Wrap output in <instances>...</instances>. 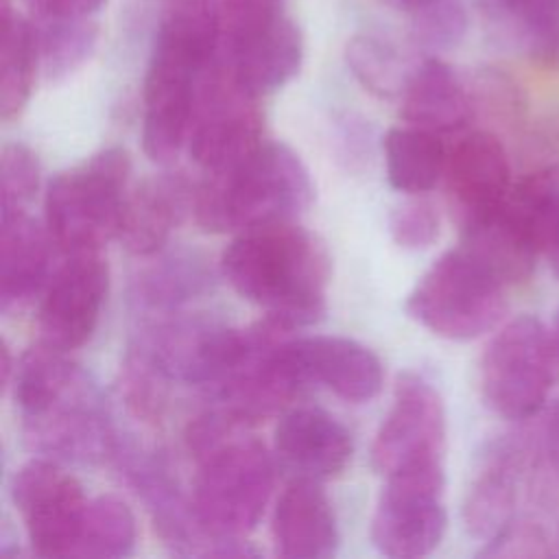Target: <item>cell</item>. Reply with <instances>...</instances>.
I'll return each instance as SVG.
<instances>
[{
	"label": "cell",
	"mask_w": 559,
	"mask_h": 559,
	"mask_svg": "<svg viewBox=\"0 0 559 559\" xmlns=\"http://www.w3.org/2000/svg\"><path fill=\"white\" fill-rule=\"evenodd\" d=\"M44 341L15 362L13 395L31 450L59 463L107 461L116 428L79 362Z\"/></svg>",
	"instance_id": "1"
},
{
	"label": "cell",
	"mask_w": 559,
	"mask_h": 559,
	"mask_svg": "<svg viewBox=\"0 0 559 559\" xmlns=\"http://www.w3.org/2000/svg\"><path fill=\"white\" fill-rule=\"evenodd\" d=\"M221 273L242 299L290 328L317 323L328 310V251L293 221L240 231L221 255Z\"/></svg>",
	"instance_id": "2"
},
{
	"label": "cell",
	"mask_w": 559,
	"mask_h": 559,
	"mask_svg": "<svg viewBox=\"0 0 559 559\" xmlns=\"http://www.w3.org/2000/svg\"><path fill=\"white\" fill-rule=\"evenodd\" d=\"M218 55V28L205 0H175L164 13L142 92V148L168 164L186 146L197 87Z\"/></svg>",
	"instance_id": "3"
},
{
	"label": "cell",
	"mask_w": 559,
	"mask_h": 559,
	"mask_svg": "<svg viewBox=\"0 0 559 559\" xmlns=\"http://www.w3.org/2000/svg\"><path fill=\"white\" fill-rule=\"evenodd\" d=\"M314 199L301 157L280 142H262L242 159L205 175L192 192V214L207 234H240L293 221Z\"/></svg>",
	"instance_id": "4"
},
{
	"label": "cell",
	"mask_w": 559,
	"mask_h": 559,
	"mask_svg": "<svg viewBox=\"0 0 559 559\" xmlns=\"http://www.w3.org/2000/svg\"><path fill=\"white\" fill-rule=\"evenodd\" d=\"M509 284L463 242L441 253L413 286L406 312L448 341H472L507 312Z\"/></svg>",
	"instance_id": "5"
},
{
	"label": "cell",
	"mask_w": 559,
	"mask_h": 559,
	"mask_svg": "<svg viewBox=\"0 0 559 559\" xmlns=\"http://www.w3.org/2000/svg\"><path fill=\"white\" fill-rule=\"evenodd\" d=\"M197 461L190 489L194 520L214 542H240L258 526L271 500V452L258 439L231 437Z\"/></svg>",
	"instance_id": "6"
},
{
	"label": "cell",
	"mask_w": 559,
	"mask_h": 559,
	"mask_svg": "<svg viewBox=\"0 0 559 559\" xmlns=\"http://www.w3.org/2000/svg\"><path fill=\"white\" fill-rule=\"evenodd\" d=\"M131 181V157L111 146L55 175L46 186V229L66 253L98 251L118 234Z\"/></svg>",
	"instance_id": "7"
},
{
	"label": "cell",
	"mask_w": 559,
	"mask_h": 559,
	"mask_svg": "<svg viewBox=\"0 0 559 559\" xmlns=\"http://www.w3.org/2000/svg\"><path fill=\"white\" fill-rule=\"evenodd\" d=\"M559 352L552 330L533 314L507 321L480 356V395L496 415L524 421L537 415L557 382Z\"/></svg>",
	"instance_id": "8"
},
{
	"label": "cell",
	"mask_w": 559,
	"mask_h": 559,
	"mask_svg": "<svg viewBox=\"0 0 559 559\" xmlns=\"http://www.w3.org/2000/svg\"><path fill=\"white\" fill-rule=\"evenodd\" d=\"M258 98L216 55L199 81L186 140L190 157L205 173L221 170L262 144Z\"/></svg>",
	"instance_id": "9"
},
{
	"label": "cell",
	"mask_w": 559,
	"mask_h": 559,
	"mask_svg": "<svg viewBox=\"0 0 559 559\" xmlns=\"http://www.w3.org/2000/svg\"><path fill=\"white\" fill-rule=\"evenodd\" d=\"M371 518L373 546L393 559L432 552L448 524L443 507V463H426L384 476Z\"/></svg>",
	"instance_id": "10"
},
{
	"label": "cell",
	"mask_w": 559,
	"mask_h": 559,
	"mask_svg": "<svg viewBox=\"0 0 559 559\" xmlns=\"http://www.w3.org/2000/svg\"><path fill=\"white\" fill-rule=\"evenodd\" d=\"M11 500L35 557H74L90 498H85L81 483L59 461L41 456L20 465L11 478Z\"/></svg>",
	"instance_id": "11"
},
{
	"label": "cell",
	"mask_w": 559,
	"mask_h": 559,
	"mask_svg": "<svg viewBox=\"0 0 559 559\" xmlns=\"http://www.w3.org/2000/svg\"><path fill=\"white\" fill-rule=\"evenodd\" d=\"M445 411L439 391L417 373L400 376L384 421L371 443V465L389 476L397 469L443 463Z\"/></svg>",
	"instance_id": "12"
},
{
	"label": "cell",
	"mask_w": 559,
	"mask_h": 559,
	"mask_svg": "<svg viewBox=\"0 0 559 559\" xmlns=\"http://www.w3.org/2000/svg\"><path fill=\"white\" fill-rule=\"evenodd\" d=\"M107 293V260L98 251L68 253L39 306L41 341L63 352L83 347L98 328Z\"/></svg>",
	"instance_id": "13"
},
{
	"label": "cell",
	"mask_w": 559,
	"mask_h": 559,
	"mask_svg": "<svg viewBox=\"0 0 559 559\" xmlns=\"http://www.w3.org/2000/svg\"><path fill=\"white\" fill-rule=\"evenodd\" d=\"M443 177L448 205L461 234L489 221L513 188L509 155L489 131L463 135L445 159Z\"/></svg>",
	"instance_id": "14"
},
{
	"label": "cell",
	"mask_w": 559,
	"mask_h": 559,
	"mask_svg": "<svg viewBox=\"0 0 559 559\" xmlns=\"http://www.w3.org/2000/svg\"><path fill=\"white\" fill-rule=\"evenodd\" d=\"M528 463L531 441L522 432L500 435L485 445L463 498V524L472 537L487 542L515 518Z\"/></svg>",
	"instance_id": "15"
},
{
	"label": "cell",
	"mask_w": 559,
	"mask_h": 559,
	"mask_svg": "<svg viewBox=\"0 0 559 559\" xmlns=\"http://www.w3.org/2000/svg\"><path fill=\"white\" fill-rule=\"evenodd\" d=\"M275 454L301 478L328 480L341 476L354 454L349 430L328 411L299 406L275 426Z\"/></svg>",
	"instance_id": "16"
},
{
	"label": "cell",
	"mask_w": 559,
	"mask_h": 559,
	"mask_svg": "<svg viewBox=\"0 0 559 559\" xmlns=\"http://www.w3.org/2000/svg\"><path fill=\"white\" fill-rule=\"evenodd\" d=\"M271 539L284 559H325L338 548V522L319 480H293L275 502Z\"/></svg>",
	"instance_id": "17"
},
{
	"label": "cell",
	"mask_w": 559,
	"mask_h": 559,
	"mask_svg": "<svg viewBox=\"0 0 559 559\" xmlns=\"http://www.w3.org/2000/svg\"><path fill=\"white\" fill-rule=\"evenodd\" d=\"M218 59L253 94L264 96L286 85L301 68L304 37L286 13L266 26L218 48Z\"/></svg>",
	"instance_id": "18"
},
{
	"label": "cell",
	"mask_w": 559,
	"mask_h": 559,
	"mask_svg": "<svg viewBox=\"0 0 559 559\" xmlns=\"http://www.w3.org/2000/svg\"><path fill=\"white\" fill-rule=\"evenodd\" d=\"M295 354L308 382L325 386L336 397L362 404L384 384L380 358L362 343L345 336H308L295 341Z\"/></svg>",
	"instance_id": "19"
},
{
	"label": "cell",
	"mask_w": 559,
	"mask_h": 559,
	"mask_svg": "<svg viewBox=\"0 0 559 559\" xmlns=\"http://www.w3.org/2000/svg\"><path fill=\"white\" fill-rule=\"evenodd\" d=\"M194 188L181 173H162L129 190L118 225V238L135 255L157 253L192 207Z\"/></svg>",
	"instance_id": "20"
},
{
	"label": "cell",
	"mask_w": 559,
	"mask_h": 559,
	"mask_svg": "<svg viewBox=\"0 0 559 559\" xmlns=\"http://www.w3.org/2000/svg\"><path fill=\"white\" fill-rule=\"evenodd\" d=\"M0 214V308L13 312L44 288L52 238L26 210Z\"/></svg>",
	"instance_id": "21"
},
{
	"label": "cell",
	"mask_w": 559,
	"mask_h": 559,
	"mask_svg": "<svg viewBox=\"0 0 559 559\" xmlns=\"http://www.w3.org/2000/svg\"><path fill=\"white\" fill-rule=\"evenodd\" d=\"M400 114L406 124L432 131H461L472 118V96L456 72L437 57L417 63L400 90Z\"/></svg>",
	"instance_id": "22"
},
{
	"label": "cell",
	"mask_w": 559,
	"mask_h": 559,
	"mask_svg": "<svg viewBox=\"0 0 559 559\" xmlns=\"http://www.w3.org/2000/svg\"><path fill=\"white\" fill-rule=\"evenodd\" d=\"M480 9L507 46L544 70H559V0H496Z\"/></svg>",
	"instance_id": "23"
},
{
	"label": "cell",
	"mask_w": 559,
	"mask_h": 559,
	"mask_svg": "<svg viewBox=\"0 0 559 559\" xmlns=\"http://www.w3.org/2000/svg\"><path fill=\"white\" fill-rule=\"evenodd\" d=\"M207 260L197 251H175L142 269L131 284V304L144 314H170L212 286Z\"/></svg>",
	"instance_id": "24"
},
{
	"label": "cell",
	"mask_w": 559,
	"mask_h": 559,
	"mask_svg": "<svg viewBox=\"0 0 559 559\" xmlns=\"http://www.w3.org/2000/svg\"><path fill=\"white\" fill-rule=\"evenodd\" d=\"M41 68L35 22L15 11L11 0H0V114L11 120L31 100Z\"/></svg>",
	"instance_id": "25"
},
{
	"label": "cell",
	"mask_w": 559,
	"mask_h": 559,
	"mask_svg": "<svg viewBox=\"0 0 559 559\" xmlns=\"http://www.w3.org/2000/svg\"><path fill=\"white\" fill-rule=\"evenodd\" d=\"M389 183L406 194H424L445 173V148L439 133L419 127H395L384 135Z\"/></svg>",
	"instance_id": "26"
},
{
	"label": "cell",
	"mask_w": 559,
	"mask_h": 559,
	"mask_svg": "<svg viewBox=\"0 0 559 559\" xmlns=\"http://www.w3.org/2000/svg\"><path fill=\"white\" fill-rule=\"evenodd\" d=\"M135 542V515L120 498H90L72 559H120L133 552Z\"/></svg>",
	"instance_id": "27"
},
{
	"label": "cell",
	"mask_w": 559,
	"mask_h": 559,
	"mask_svg": "<svg viewBox=\"0 0 559 559\" xmlns=\"http://www.w3.org/2000/svg\"><path fill=\"white\" fill-rule=\"evenodd\" d=\"M41 50V70L48 79H63L81 68L94 52L98 26L90 20H35Z\"/></svg>",
	"instance_id": "28"
},
{
	"label": "cell",
	"mask_w": 559,
	"mask_h": 559,
	"mask_svg": "<svg viewBox=\"0 0 559 559\" xmlns=\"http://www.w3.org/2000/svg\"><path fill=\"white\" fill-rule=\"evenodd\" d=\"M345 59L356 81L376 96L389 98L404 85L406 76H402L395 50L373 35H358L347 41Z\"/></svg>",
	"instance_id": "29"
},
{
	"label": "cell",
	"mask_w": 559,
	"mask_h": 559,
	"mask_svg": "<svg viewBox=\"0 0 559 559\" xmlns=\"http://www.w3.org/2000/svg\"><path fill=\"white\" fill-rule=\"evenodd\" d=\"M41 181V166L37 155L20 144H4L0 155V210H26L37 197Z\"/></svg>",
	"instance_id": "30"
},
{
	"label": "cell",
	"mask_w": 559,
	"mask_h": 559,
	"mask_svg": "<svg viewBox=\"0 0 559 559\" xmlns=\"http://www.w3.org/2000/svg\"><path fill=\"white\" fill-rule=\"evenodd\" d=\"M415 41L430 50L454 48L467 33V13L461 0H435L411 13Z\"/></svg>",
	"instance_id": "31"
},
{
	"label": "cell",
	"mask_w": 559,
	"mask_h": 559,
	"mask_svg": "<svg viewBox=\"0 0 559 559\" xmlns=\"http://www.w3.org/2000/svg\"><path fill=\"white\" fill-rule=\"evenodd\" d=\"M216 28H218V48L240 39L255 28L266 26L269 22L282 17L286 11V0H205Z\"/></svg>",
	"instance_id": "32"
},
{
	"label": "cell",
	"mask_w": 559,
	"mask_h": 559,
	"mask_svg": "<svg viewBox=\"0 0 559 559\" xmlns=\"http://www.w3.org/2000/svg\"><path fill=\"white\" fill-rule=\"evenodd\" d=\"M389 229L402 249H426L439 238V212L432 201L421 194H411L408 201L391 212Z\"/></svg>",
	"instance_id": "33"
},
{
	"label": "cell",
	"mask_w": 559,
	"mask_h": 559,
	"mask_svg": "<svg viewBox=\"0 0 559 559\" xmlns=\"http://www.w3.org/2000/svg\"><path fill=\"white\" fill-rule=\"evenodd\" d=\"M552 552L550 537L542 524L533 520L513 518L500 533L485 542L480 550L483 557H502V559H533L548 557Z\"/></svg>",
	"instance_id": "34"
},
{
	"label": "cell",
	"mask_w": 559,
	"mask_h": 559,
	"mask_svg": "<svg viewBox=\"0 0 559 559\" xmlns=\"http://www.w3.org/2000/svg\"><path fill=\"white\" fill-rule=\"evenodd\" d=\"M107 0H24V4L35 13V20H90L94 17Z\"/></svg>",
	"instance_id": "35"
},
{
	"label": "cell",
	"mask_w": 559,
	"mask_h": 559,
	"mask_svg": "<svg viewBox=\"0 0 559 559\" xmlns=\"http://www.w3.org/2000/svg\"><path fill=\"white\" fill-rule=\"evenodd\" d=\"M539 452L544 454V461L552 472V476L559 480V400L552 404L546 417V424L542 428Z\"/></svg>",
	"instance_id": "36"
},
{
	"label": "cell",
	"mask_w": 559,
	"mask_h": 559,
	"mask_svg": "<svg viewBox=\"0 0 559 559\" xmlns=\"http://www.w3.org/2000/svg\"><path fill=\"white\" fill-rule=\"evenodd\" d=\"M544 258L548 260V266L552 269V273L559 277V221L550 234V240L546 245V251H544Z\"/></svg>",
	"instance_id": "37"
},
{
	"label": "cell",
	"mask_w": 559,
	"mask_h": 559,
	"mask_svg": "<svg viewBox=\"0 0 559 559\" xmlns=\"http://www.w3.org/2000/svg\"><path fill=\"white\" fill-rule=\"evenodd\" d=\"M13 373H15V367H13L9 347L2 343L0 345V378H2V386H9V382L13 380Z\"/></svg>",
	"instance_id": "38"
},
{
	"label": "cell",
	"mask_w": 559,
	"mask_h": 559,
	"mask_svg": "<svg viewBox=\"0 0 559 559\" xmlns=\"http://www.w3.org/2000/svg\"><path fill=\"white\" fill-rule=\"evenodd\" d=\"M384 2L391 4V7H395V9H402V11H406V13H413L415 9L426 7V4H430V2H435V0H384Z\"/></svg>",
	"instance_id": "39"
},
{
	"label": "cell",
	"mask_w": 559,
	"mask_h": 559,
	"mask_svg": "<svg viewBox=\"0 0 559 559\" xmlns=\"http://www.w3.org/2000/svg\"><path fill=\"white\" fill-rule=\"evenodd\" d=\"M552 338H555V345H557V352H559V314L555 319V328H552Z\"/></svg>",
	"instance_id": "40"
},
{
	"label": "cell",
	"mask_w": 559,
	"mask_h": 559,
	"mask_svg": "<svg viewBox=\"0 0 559 559\" xmlns=\"http://www.w3.org/2000/svg\"><path fill=\"white\" fill-rule=\"evenodd\" d=\"M483 2H491V0H478V4H483Z\"/></svg>",
	"instance_id": "41"
},
{
	"label": "cell",
	"mask_w": 559,
	"mask_h": 559,
	"mask_svg": "<svg viewBox=\"0 0 559 559\" xmlns=\"http://www.w3.org/2000/svg\"><path fill=\"white\" fill-rule=\"evenodd\" d=\"M557 544H559V533H557Z\"/></svg>",
	"instance_id": "42"
}]
</instances>
